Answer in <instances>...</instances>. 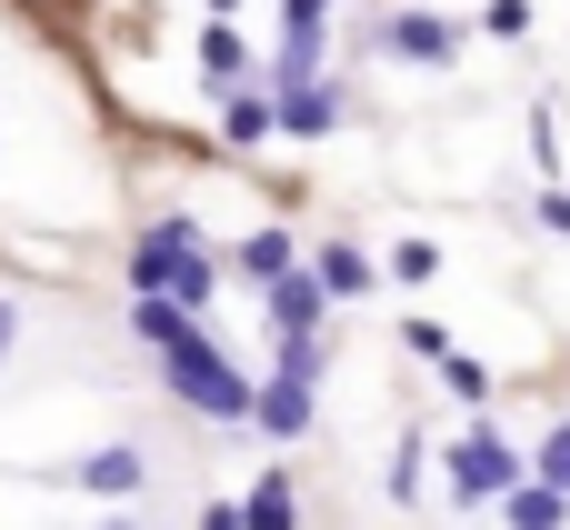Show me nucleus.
Instances as JSON below:
<instances>
[{
  "mask_svg": "<svg viewBox=\"0 0 570 530\" xmlns=\"http://www.w3.org/2000/svg\"><path fill=\"white\" fill-rule=\"evenodd\" d=\"M120 281H130V291H160V301H180V311L200 321V311L220 301V251L200 241V220H190V210H160V220L130 241Z\"/></svg>",
  "mask_w": 570,
  "mask_h": 530,
  "instance_id": "nucleus-1",
  "label": "nucleus"
},
{
  "mask_svg": "<svg viewBox=\"0 0 570 530\" xmlns=\"http://www.w3.org/2000/svg\"><path fill=\"white\" fill-rule=\"evenodd\" d=\"M160 391H170L180 411L220 421V431H240V421H250V371H240V361H230V351H220L200 321H190V331L160 351Z\"/></svg>",
  "mask_w": 570,
  "mask_h": 530,
  "instance_id": "nucleus-2",
  "label": "nucleus"
},
{
  "mask_svg": "<svg viewBox=\"0 0 570 530\" xmlns=\"http://www.w3.org/2000/svg\"><path fill=\"white\" fill-rule=\"evenodd\" d=\"M521 471H531V461H521V441H511V431H491V421H471V431L451 441V501H461V511L501 501Z\"/></svg>",
  "mask_w": 570,
  "mask_h": 530,
  "instance_id": "nucleus-3",
  "label": "nucleus"
},
{
  "mask_svg": "<svg viewBox=\"0 0 570 530\" xmlns=\"http://www.w3.org/2000/svg\"><path fill=\"white\" fill-rule=\"evenodd\" d=\"M461 40H471V30H461L451 10H391V20L371 30V50H391V60H411V70H451Z\"/></svg>",
  "mask_w": 570,
  "mask_h": 530,
  "instance_id": "nucleus-4",
  "label": "nucleus"
},
{
  "mask_svg": "<svg viewBox=\"0 0 570 530\" xmlns=\"http://www.w3.org/2000/svg\"><path fill=\"white\" fill-rule=\"evenodd\" d=\"M261 321H271V341H291V331H321V321H331V291L311 281V261H291V271H271V281H261Z\"/></svg>",
  "mask_w": 570,
  "mask_h": 530,
  "instance_id": "nucleus-5",
  "label": "nucleus"
},
{
  "mask_svg": "<svg viewBox=\"0 0 570 530\" xmlns=\"http://www.w3.org/2000/svg\"><path fill=\"white\" fill-rule=\"evenodd\" d=\"M140 481H150V451L140 441H100V451L70 461V491H90V501H140Z\"/></svg>",
  "mask_w": 570,
  "mask_h": 530,
  "instance_id": "nucleus-6",
  "label": "nucleus"
},
{
  "mask_svg": "<svg viewBox=\"0 0 570 530\" xmlns=\"http://www.w3.org/2000/svg\"><path fill=\"white\" fill-rule=\"evenodd\" d=\"M341 110H351V100H341V80L271 90V130H281V140H331V130H341Z\"/></svg>",
  "mask_w": 570,
  "mask_h": 530,
  "instance_id": "nucleus-7",
  "label": "nucleus"
},
{
  "mask_svg": "<svg viewBox=\"0 0 570 530\" xmlns=\"http://www.w3.org/2000/svg\"><path fill=\"white\" fill-rule=\"evenodd\" d=\"M250 431L261 441H311V381H250Z\"/></svg>",
  "mask_w": 570,
  "mask_h": 530,
  "instance_id": "nucleus-8",
  "label": "nucleus"
},
{
  "mask_svg": "<svg viewBox=\"0 0 570 530\" xmlns=\"http://www.w3.org/2000/svg\"><path fill=\"white\" fill-rule=\"evenodd\" d=\"M321 60H331V20H291L271 70H261V90H301V80H321Z\"/></svg>",
  "mask_w": 570,
  "mask_h": 530,
  "instance_id": "nucleus-9",
  "label": "nucleus"
},
{
  "mask_svg": "<svg viewBox=\"0 0 570 530\" xmlns=\"http://www.w3.org/2000/svg\"><path fill=\"white\" fill-rule=\"evenodd\" d=\"M311 281H321L331 301H371V291H381V261H371L361 241H321V251H311Z\"/></svg>",
  "mask_w": 570,
  "mask_h": 530,
  "instance_id": "nucleus-10",
  "label": "nucleus"
},
{
  "mask_svg": "<svg viewBox=\"0 0 570 530\" xmlns=\"http://www.w3.org/2000/svg\"><path fill=\"white\" fill-rule=\"evenodd\" d=\"M200 80H210V90L250 80V40H240V20H230V10H210V20H200Z\"/></svg>",
  "mask_w": 570,
  "mask_h": 530,
  "instance_id": "nucleus-11",
  "label": "nucleus"
},
{
  "mask_svg": "<svg viewBox=\"0 0 570 530\" xmlns=\"http://www.w3.org/2000/svg\"><path fill=\"white\" fill-rule=\"evenodd\" d=\"M220 140H230V150H261V140H271V90H261V80H230V90H220Z\"/></svg>",
  "mask_w": 570,
  "mask_h": 530,
  "instance_id": "nucleus-12",
  "label": "nucleus"
},
{
  "mask_svg": "<svg viewBox=\"0 0 570 530\" xmlns=\"http://www.w3.org/2000/svg\"><path fill=\"white\" fill-rule=\"evenodd\" d=\"M501 521H511V530H561V521H570V491H551V481H531V471H521V481L501 491Z\"/></svg>",
  "mask_w": 570,
  "mask_h": 530,
  "instance_id": "nucleus-13",
  "label": "nucleus"
},
{
  "mask_svg": "<svg viewBox=\"0 0 570 530\" xmlns=\"http://www.w3.org/2000/svg\"><path fill=\"white\" fill-rule=\"evenodd\" d=\"M240 530H301V491H291V471H261V481H250Z\"/></svg>",
  "mask_w": 570,
  "mask_h": 530,
  "instance_id": "nucleus-14",
  "label": "nucleus"
},
{
  "mask_svg": "<svg viewBox=\"0 0 570 530\" xmlns=\"http://www.w3.org/2000/svg\"><path fill=\"white\" fill-rule=\"evenodd\" d=\"M180 331H190V311H180V301H160V291H130V341H140V351H170Z\"/></svg>",
  "mask_w": 570,
  "mask_h": 530,
  "instance_id": "nucleus-15",
  "label": "nucleus"
},
{
  "mask_svg": "<svg viewBox=\"0 0 570 530\" xmlns=\"http://www.w3.org/2000/svg\"><path fill=\"white\" fill-rule=\"evenodd\" d=\"M291 261H301V241H291V230H250V241L230 251V271H240V281H271V271H291Z\"/></svg>",
  "mask_w": 570,
  "mask_h": 530,
  "instance_id": "nucleus-16",
  "label": "nucleus"
},
{
  "mask_svg": "<svg viewBox=\"0 0 570 530\" xmlns=\"http://www.w3.org/2000/svg\"><path fill=\"white\" fill-rule=\"evenodd\" d=\"M431 371H441V381H451V401H461V411H481V401H491V371H481V361H471V351H461V341H451V351H441V361H431Z\"/></svg>",
  "mask_w": 570,
  "mask_h": 530,
  "instance_id": "nucleus-17",
  "label": "nucleus"
},
{
  "mask_svg": "<svg viewBox=\"0 0 570 530\" xmlns=\"http://www.w3.org/2000/svg\"><path fill=\"white\" fill-rule=\"evenodd\" d=\"M531 481H551V491H570V421H551V431L531 441Z\"/></svg>",
  "mask_w": 570,
  "mask_h": 530,
  "instance_id": "nucleus-18",
  "label": "nucleus"
},
{
  "mask_svg": "<svg viewBox=\"0 0 570 530\" xmlns=\"http://www.w3.org/2000/svg\"><path fill=\"white\" fill-rule=\"evenodd\" d=\"M391 281H401V291H431V281H441V251H431V241H401V251H391Z\"/></svg>",
  "mask_w": 570,
  "mask_h": 530,
  "instance_id": "nucleus-19",
  "label": "nucleus"
},
{
  "mask_svg": "<svg viewBox=\"0 0 570 530\" xmlns=\"http://www.w3.org/2000/svg\"><path fill=\"white\" fill-rule=\"evenodd\" d=\"M481 30H491V40H531V0H491Z\"/></svg>",
  "mask_w": 570,
  "mask_h": 530,
  "instance_id": "nucleus-20",
  "label": "nucleus"
},
{
  "mask_svg": "<svg viewBox=\"0 0 570 530\" xmlns=\"http://www.w3.org/2000/svg\"><path fill=\"white\" fill-rule=\"evenodd\" d=\"M531 220H541V230H561V241H570V190H561V180H541V190H531Z\"/></svg>",
  "mask_w": 570,
  "mask_h": 530,
  "instance_id": "nucleus-21",
  "label": "nucleus"
},
{
  "mask_svg": "<svg viewBox=\"0 0 570 530\" xmlns=\"http://www.w3.org/2000/svg\"><path fill=\"white\" fill-rule=\"evenodd\" d=\"M391 491H401V501L421 491V431H401V451H391Z\"/></svg>",
  "mask_w": 570,
  "mask_h": 530,
  "instance_id": "nucleus-22",
  "label": "nucleus"
},
{
  "mask_svg": "<svg viewBox=\"0 0 570 530\" xmlns=\"http://www.w3.org/2000/svg\"><path fill=\"white\" fill-rule=\"evenodd\" d=\"M401 341H411V351H421V361H441V351H451V331H441V321H431V311H421V321H411V331H401Z\"/></svg>",
  "mask_w": 570,
  "mask_h": 530,
  "instance_id": "nucleus-23",
  "label": "nucleus"
},
{
  "mask_svg": "<svg viewBox=\"0 0 570 530\" xmlns=\"http://www.w3.org/2000/svg\"><path fill=\"white\" fill-rule=\"evenodd\" d=\"M10 351H20V301L0 291V361H10Z\"/></svg>",
  "mask_w": 570,
  "mask_h": 530,
  "instance_id": "nucleus-24",
  "label": "nucleus"
},
{
  "mask_svg": "<svg viewBox=\"0 0 570 530\" xmlns=\"http://www.w3.org/2000/svg\"><path fill=\"white\" fill-rule=\"evenodd\" d=\"M200 530H240V501H210V511H200Z\"/></svg>",
  "mask_w": 570,
  "mask_h": 530,
  "instance_id": "nucleus-25",
  "label": "nucleus"
},
{
  "mask_svg": "<svg viewBox=\"0 0 570 530\" xmlns=\"http://www.w3.org/2000/svg\"><path fill=\"white\" fill-rule=\"evenodd\" d=\"M281 20H331V0H281Z\"/></svg>",
  "mask_w": 570,
  "mask_h": 530,
  "instance_id": "nucleus-26",
  "label": "nucleus"
},
{
  "mask_svg": "<svg viewBox=\"0 0 570 530\" xmlns=\"http://www.w3.org/2000/svg\"><path fill=\"white\" fill-rule=\"evenodd\" d=\"M90 530H150V521H130V511H110V521H90Z\"/></svg>",
  "mask_w": 570,
  "mask_h": 530,
  "instance_id": "nucleus-27",
  "label": "nucleus"
},
{
  "mask_svg": "<svg viewBox=\"0 0 570 530\" xmlns=\"http://www.w3.org/2000/svg\"><path fill=\"white\" fill-rule=\"evenodd\" d=\"M210 10H240V0H210Z\"/></svg>",
  "mask_w": 570,
  "mask_h": 530,
  "instance_id": "nucleus-28",
  "label": "nucleus"
}]
</instances>
